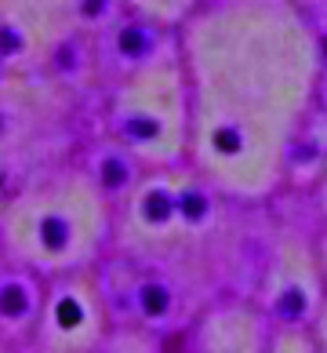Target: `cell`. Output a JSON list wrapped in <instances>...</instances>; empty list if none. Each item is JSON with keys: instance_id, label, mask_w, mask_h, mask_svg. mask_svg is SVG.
<instances>
[{"instance_id": "5", "label": "cell", "mask_w": 327, "mask_h": 353, "mask_svg": "<svg viewBox=\"0 0 327 353\" xmlns=\"http://www.w3.org/2000/svg\"><path fill=\"white\" fill-rule=\"evenodd\" d=\"M120 48L127 51V55H138V51L146 48V37H142L138 30H127V33H120Z\"/></svg>"}, {"instance_id": "11", "label": "cell", "mask_w": 327, "mask_h": 353, "mask_svg": "<svg viewBox=\"0 0 327 353\" xmlns=\"http://www.w3.org/2000/svg\"><path fill=\"white\" fill-rule=\"evenodd\" d=\"M102 4H106V0H84V11H87V15H98Z\"/></svg>"}, {"instance_id": "3", "label": "cell", "mask_w": 327, "mask_h": 353, "mask_svg": "<svg viewBox=\"0 0 327 353\" xmlns=\"http://www.w3.org/2000/svg\"><path fill=\"white\" fill-rule=\"evenodd\" d=\"M142 299H146V313H164L167 310V292L164 288H146Z\"/></svg>"}, {"instance_id": "6", "label": "cell", "mask_w": 327, "mask_h": 353, "mask_svg": "<svg viewBox=\"0 0 327 353\" xmlns=\"http://www.w3.org/2000/svg\"><path fill=\"white\" fill-rule=\"evenodd\" d=\"M124 179H127V168H124L120 161H109V164H106V182H109V186H120Z\"/></svg>"}, {"instance_id": "10", "label": "cell", "mask_w": 327, "mask_h": 353, "mask_svg": "<svg viewBox=\"0 0 327 353\" xmlns=\"http://www.w3.org/2000/svg\"><path fill=\"white\" fill-rule=\"evenodd\" d=\"M218 146L226 150V153H229V150H237V146H240V135H233V132H218Z\"/></svg>"}, {"instance_id": "8", "label": "cell", "mask_w": 327, "mask_h": 353, "mask_svg": "<svg viewBox=\"0 0 327 353\" xmlns=\"http://www.w3.org/2000/svg\"><path fill=\"white\" fill-rule=\"evenodd\" d=\"M182 212H186L189 219H200V215H204V201L189 193V197H182Z\"/></svg>"}, {"instance_id": "4", "label": "cell", "mask_w": 327, "mask_h": 353, "mask_svg": "<svg viewBox=\"0 0 327 353\" xmlns=\"http://www.w3.org/2000/svg\"><path fill=\"white\" fill-rule=\"evenodd\" d=\"M59 321L65 324V328H73V324H81V306H76L73 299H65V303H59Z\"/></svg>"}, {"instance_id": "7", "label": "cell", "mask_w": 327, "mask_h": 353, "mask_svg": "<svg viewBox=\"0 0 327 353\" xmlns=\"http://www.w3.org/2000/svg\"><path fill=\"white\" fill-rule=\"evenodd\" d=\"M146 208H149V219H164L167 215V197L164 193H153V197L146 201Z\"/></svg>"}, {"instance_id": "1", "label": "cell", "mask_w": 327, "mask_h": 353, "mask_svg": "<svg viewBox=\"0 0 327 353\" xmlns=\"http://www.w3.org/2000/svg\"><path fill=\"white\" fill-rule=\"evenodd\" d=\"M0 310L8 313V317H19V313H25V292L19 284H8L4 292H0Z\"/></svg>"}, {"instance_id": "2", "label": "cell", "mask_w": 327, "mask_h": 353, "mask_svg": "<svg viewBox=\"0 0 327 353\" xmlns=\"http://www.w3.org/2000/svg\"><path fill=\"white\" fill-rule=\"evenodd\" d=\"M44 244L48 248H62L65 244V237H70V226H65L62 219H44Z\"/></svg>"}, {"instance_id": "9", "label": "cell", "mask_w": 327, "mask_h": 353, "mask_svg": "<svg viewBox=\"0 0 327 353\" xmlns=\"http://www.w3.org/2000/svg\"><path fill=\"white\" fill-rule=\"evenodd\" d=\"M284 313H287V317H295V313H302V295L287 292V295H284Z\"/></svg>"}]
</instances>
